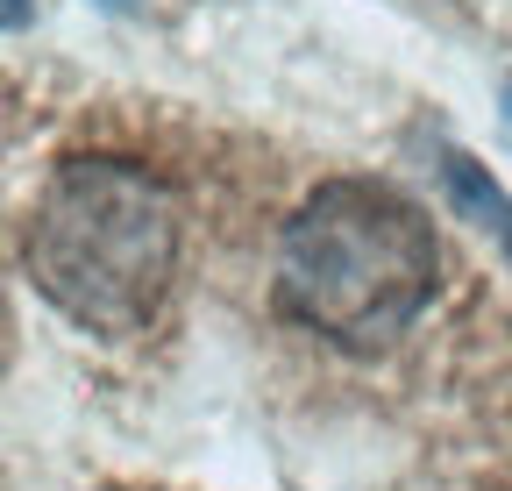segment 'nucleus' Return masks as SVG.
<instances>
[{
	"label": "nucleus",
	"instance_id": "3",
	"mask_svg": "<svg viewBox=\"0 0 512 491\" xmlns=\"http://www.w3.org/2000/svg\"><path fill=\"white\" fill-rule=\"evenodd\" d=\"M441 178H448V200H456L484 235H498V242H505V257H512V200L491 186V178H484L463 150H441Z\"/></svg>",
	"mask_w": 512,
	"mask_h": 491
},
{
	"label": "nucleus",
	"instance_id": "4",
	"mask_svg": "<svg viewBox=\"0 0 512 491\" xmlns=\"http://www.w3.org/2000/svg\"><path fill=\"white\" fill-rule=\"evenodd\" d=\"M36 15V0H0V29H29Z\"/></svg>",
	"mask_w": 512,
	"mask_h": 491
},
{
	"label": "nucleus",
	"instance_id": "2",
	"mask_svg": "<svg viewBox=\"0 0 512 491\" xmlns=\"http://www.w3.org/2000/svg\"><path fill=\"white\" fill-rule=\"evenodd\" d=\"M441 292L434 221L377 178L313 186L278 235V306L285 321L335 349H392Z\"/></svg>",
	"mask_w": 512,
	"mask_h": 491
},
{
	"label": "nucleus",
	"instance_id": "5",
	"mask_svg": "<svg viewBox=\"0 0 512 491\" xmlns=\"http://www.w3.org/2000/svg\"><path fill=\"white\" fill-rule=\"evenodd\" d=\"M498 121H505V143H512V79H505V93H498Z\"/></svg>",
	"mask_w": 512,
	"mask_h": 491
},
{
	"label": "nucleus",
	"instance_id": "6",
	"mask_svg": "<svg viewBox=\"0 0 512 491\" xmlns=\"http://www.w3.org/2000/svg\"><path fill=\"white\" fill-rule=\"evenodd\" d=\"M100 8H114V15H136V8H143V0H100Z\"/></svg>",
	"mask_w": 512,
	"mask_h": 491
},
{
	"label": "nucleus",
	"instance_id": "1",
	"mask_svg": "<svg viewBox=\"0 0 512 491\" xmlns=\"http://www.w3.org/2000/svg\"><path fill=\"white\" fill-rule=\"evenodd\" d=\"M185 207L171 178L136 157H64L36 193L22 264L36 292L86 335H143L178 278Z\"/></svg>",
	"mask_w": 512,
	"mask_h": 491
}]
</instances>
